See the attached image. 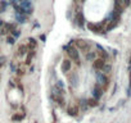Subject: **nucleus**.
I'll use <instances>...</instances> for the list:
<instances>
[{
  "instance_id": "nucleus-1",
  "label": "nucleus",
  "mask_w": 131,
  "mask_h": 123,
  "mask_svg": "<svg viewBox=\"0 0 131 123\" xmlns=\"http://www.w3.org/2000/svg\"><path fill=\"white\" fill-rule=\"evenodd\" d=\"M95 77H96V82L102 85L103 90L105 91L109 86V78L105 73H103L102 71H95Z\"/></svg>"
},
{
  "instance_id": "nucleus-2",
  "label": "nucleus",
  "mask_w": 131,
  "mask_h": 123,
  "mask_svg": "<svg viewBox=\"0 0 131 123\" xmlns=\"http://www.w3.org/2000/svg\"><path fill=\"white\" fill-rule=\"evenodd\" d=\"M67 53H68V56H70V59H71L72 61H75L77 66H81L80 51H79V49H77L76 46H70L68 50H67Z\"/></svg>"
},
{
  "instance_id": "nucleus-3",
  "label": "nucleus",
  "mask_w": 131,
  "mask_h": 123,
  "mask_svg": "<svg viewBox=\"0 0 131 123\" xmlns=\"http://www.w3.org/2000/svg\"><path fill=\"white\" fill-rule=\"evenodd\" d=\"M73 45L79 50H82L84 53H88L89 50H91V44L88 40H75V44Z\"/></svg>"
},
{
  "instance_id": "nucleus-4",
  "label": "nucleus",
  "mask_w": 131,
  "mask_h": 123,
  "mask_svg": "<svg viewBox=\"0 0 131 123\" xmlns=\"http://www.w3.org/2000/svg\"><path fill=\"white\" fill-rule=\"evenodd\" d=\"M18 3H19V5L23 8V10H25V13H26L27 16L32 14V12H34V7H32L31 0H18Z\"/></svg>"
},
{
  "instance_id": "nucleus-5",
  "label": "nucleus",
  "mask_w": 131,
  "mask_h": 123,
  "mask_svg": "<svg viewBox=\"0 0 131 123\" xmlns=\"http://www.w3.org/2000/svg\"><path fill=\"white\" fill-rule=\"evenodd\" d=\"M88 28H89V31H91L94 33H99V35H103L105 32V30L103 27V23H89Z\"/></svg>"
},
{
  "instance_id": "nucleus-6",
  "label": "nucleus",
  "mask_w": 131,
  "mask_h": 123,
  "mask_svg": "<svg viewBox=\"0 0 131 123\" xmlns=\"http://www.w3.org/2000/svg\"><path fill=\"white\" fill-rule=\"evenodd\" d=\"M91 94H93V97H94V99H96V100H100V97H102V96H103V94H104V90H103L102 85L96 82V83L93 86Z\"/></svg>"
},
{
  "instance_id": "nucleus-7",
  "label": "nucleus",
  "mask_w": 131,
  "mask_h": 123,
  "mask_svg": "<svg viewBox=\"0 0 131 123\" xmlns=\"http://www.w3.org/2000/svg\"><path fill=\"white\" fill-rule=\"evenodd\" d=\"M107 63V60H104L103 58H96L93 60V69L94 71H102L103 67L105 66Z\"/></svg>"
},
{
  "instance_id": "nucleus-8",
  "label": "nucleus",
  "mask_w": 131,
  "mask_h": 123,
  "mask_svg": "<svg viewBox=\"0 0 131 123\" xmlns=\"http://www.w3.org/2000/svg\"><path fill=\"white\" fill-rule=\"evenodd\" d=\"M60 68H62V72H63V73H68V72L72 69V60H71L70 58H68V59L62 60Z\"/></svg>"
},
{
  "instance_id": "nucleus-9",
  "label": "nucleus",
  "mask_w": 131,
  "mask_h": 123,
  "mask_svg": "<svg viewBox=\"0 0 131 123\" xmlns=\"http://www.w3.org/2000/svg\"><path fill=\"white\" fill-rule=\"evenodd\" d=\"M95 46H96V49H98L96 54H99V58H103L104 60H108L109 55H108V53L105 51V49H104V47H103L102 45H99V44H96Z\"/></svg>"
},
{
  "instance_id": "nucleus-10",
  "label": "nucleus",
  "mask_w": 131,
  "mask_h": 123,
  "mask_svg": "<svg viewBox=\"0 0 131 123\" xmlns=\"http://www.w3.org/2000/svg\"><path fill=\"white\" fill-rule=\"evenodd\" d=\"M51 99H53L54 101H57L59 106H62V108H64V106H66V100H64V96H63V95L51 94Z\"/></svg>"
},
{
  "instance_id": "nucleus-11",
  "label": "nucleus",
  "mask_w": 131,
  "mask_h": 123,
  "mask_svg": "<svg viewBox=\"0 0 131 123\" xmlns=\"http://www.w3.org/2000/svg\"><path fill=\"white\" fill-rule=\"evenodd\" d=\"M79 82H80V80H79V75L76 73V72H73L72 75H70V83H71V87H77L79 86Z\"/></svg>"
},
{
  "instance_id": "nucleus-12",
  "label": "nucleus",
  "mask_w": 131,
  "mask_h": 123,
  "mask_svg": "<svg viewBox=\"0 0 131 123\" xmlns=\"http://www.w3.org/2000/svg\"><path fill=\"white\" fill-rule=\"evenodd\" d=\"M76 23H77V26L80 27V28H84V26H85V18H84V14L81 13V12H77V14H76Z\"/></svg>"
},
{
  "instance_id": "nucleus-13",
  "label": "nucleus",
  "mask_w": 131,
  "mask_h": 123,
  "mask_svg": "<svg viewBox=\"0 0 131 123\" xmlns=\"http://www.w3.org/2000/svg\"><path fill=\"white\" fill-rule=\"evenodd\" d=\"M79 113H80V109H79L77 105H71V106L67 109V114H68L70 117H77Z\"/></svg>"
},
{
  "instance_id": "nucleus-14",
  "label": "nucleus",
  "mask_w": 131,
  "mask_h": 123,
  "mask_svg": "<svg viewBox=\"0 0 131 123\" xmlns=\"http://www.w3.org/2000/svg\"><path fill=\"white\" fill-rule=\"evenodd\" d=\"M27 53H28V47H27V45H19L18 46V50H17V55L18 56H21V58H23V56H26L27 55Z\"/></svg>"
},
{
  "instance_id": "nucleus-15",
  "label": "nucleus",
  "mask_w": 131,
  "mask_h": 123,
  "mask_svg": "<svg viewBox=\"0 0 131 123\" xmlns=\"http://www.w3.org/2000/svg\"><path fill=\"white\" fill-rule=\"evenodd\" d=\"M36 55V50H28L27 55H26V60H25V64L26 66H31V61L34 59V56Z\"/></svg>"
},
{
  "instance_id": "nucleus-16",
  "label": "nucleus",
  "mask_w": 131,
  "mask_h": 123,
  "mask_svg": "<svg viewBox=\"0 0 131 123\" xmlns=\"http://www.w3.org/2000/svg\"><path fill=\"white\" fill-rule=\"evenodd\" d=\"M27 47L28 50H36L37 49V41L34 37H28L27 39Z\"/></svg>"
},
{
  "instance_id": "nucleus-17",
  "label": "nucleus",
  "mask_w": 131,
  "mask_h": 123,
  "mask_svg": "<svg viewBox=\"0 0 131 123\" xmlns=\"http://www.w3.org/2000/svg\"><path fill=\"white\" fill-rule=\"evenodd\" d=\"M96 51L95 50H89L88 53H86V55H85V59L88 60V61H93L94 59H96Z\"/></svg>"
},
{
  "instance_id": "nucleus-18",
  "label": "nucleus",
  "mask_w": 131,
  "mask_h": 123,
  "mask_svg": "<svg viewBox=\"0 0 131 123\" xmlns=\"http://www.w3.org/2000/svg\"><path fill=\"white\" fill-rule=\"evenodd\" d=\"M25 117H26V113H14L13 115H12V120L13 122H22L23 119H25Z\"/></svg>"
},
{
  "instance_id": "nucleus-19",
  "label": "nucleus",
  "mask_w": 131,
  "mask_h": 123,
  "mask_svg": "<svg viewBox=\"0 0 131 123\" xmlns=\"http://www.w3.org/2000/svg\"><path fill=\"white\" fill-rule=\"evenodd\" d=\"M16 21L18 23H26L27 22V16L23 13H16Z\"/></svg>"
},
{
  "instance_id": "nucleus-20",
  "label": "nucleus",
  "mask_w": 131,
  "mask_h": 123,
  "mask_svg": "<svg viewBox=\"0 0 131 123\" xmlns=\"http://www.w3.org/2000/svg\"><path fill=\"white\" fill-rule=\"evenodd\" d=\"M88 106L89 108H96V106H99V100H96L94 97L88 99Z\"/></svg>"
},
{
  "instance_id": "nucleus-21",
  "label": "nucleus",
  "mask_w": 131,
  "mask_h": 123,
  "mask_svg": "<svg viewBox=\"0 0 131 123\" xmlns=\"http://www.w3.org/2000/svg\"><path fill=\"white\" fill-rule=\"evenodd\" d=\"M79 104H80V108L82 109V112H85V110L89 108V106H88V99H81Z\"/></svg>"
},
{
  "instance_id": "nucleus-22",
  "label": "nucleus",
  "mask_w": 131,
  "mask_h": 123,
  "mask_svg": "<svg viewBox=\"0 0 131 123\" xmlns=\"http://www.w3.org/2000/svg\"><path fill=\"white\" fill-rule=\"evenodd\" d=\"M102 72H103V73H105V75H109V73L112 72V66H111V64H107V63H105V66L103 67Z\"/></svg>"
},
{
  "instance_id": "nucleus-23",
  "label": "nucleus",
  "mask_w": 131,
  "mask_h": 123,
  "mask_svg": "<svg viewBox=\"0 0 131 123\" xmlns=\"http://www.w3.org/2000/svg\"><path fill=\"white\" fill-rule=\"evenodd\" d=\"M7 44H9V45H14V44H16V37L12 36V35H8V36H7Z\"/></svg>"
},
{
  "instance_id": "nucleus-24",
  "label": "nucleus",
  "mask_w": 131,
  "mask_h": 123,
  "mask_svg": "<svg viewBox=\"0 0 131 123\" xmlns=\"http://www.w3.org/2000/svg\"><path fill=\"white\" fill-rule=\"evenodd\" d=\"M7 2L5 0H2V2H0V13H4L5 12V9H7Z\"/></svg>"
},
{
  "instance_id": "nucleus-25",
  "label": "nucleus",
  "mask_w": 131,
  "mask_h": 123,
  "mask_svg": "<svg viewBox=\"0 0 131 123\" xmlns=\"http://www.w3.org/2000/svg\"><path fill=\"white\" fill-rule=\"evenodd\" d=\"M10 35H12V36H14L16 39H18V37L21 36V31H19L18 28H16V30H13V31L10 32Z\"/></svg>"
},
{
  "instance_id": "nucleus-26",
  "label": "nucleus",
  "mask_w": 131,
  "mask_h": 123,
  "mask_svg": "<svg viewBox=\"0 0 131 123\" xmlns=\"http://www.w3.org/2000/svg\"><path fill=\"white\" fill-rule=\"evenodd\" d=\"M55 87H58V89H60V90H64V82L63 81H60V80H58L57 81V83L54 85Z\"/></svg>"
},
{
  "instance_id": "nucleus-27",
  "label": "nucleus",
  "mask_w": 131,
  "mask_h": 123,
  "mask_svg": "<svg viewBox=\"0 0 131 123\" xmlns=\"http://www.w3.org/2000/svg\"><path fill=\"white\" fill-rule=\"evenodd\" d=\"M16 73H17L18 77H22V76L25 75V69H23V68H17V69H16Z\"/></svg>"
},
{
  "instance_id": "nucleus-28",
  "label": "nucleus",
  "mask_w": 131,
  "mask_h": 123,
  "mask_svg": "<svg viewBox=\"0 0 131 123\" xmlns=\"http://www.w3.org/2000/svg\"><path fill=\"white\" fill-rule=\"evenodd\" d=\"M5 61H7V58L5 56H0V68L5 64Z\"/></svg>"
},
{
  "instance_id": "nucleus-29",
  "label": "nucleus",
  "mask_w": 131,
  "mask_h": 123,
  "mask_svg": "<svg viewBox=\"0 0 131 123\" xmlns=\"http://www.w3.org/2000/svg\"><path fill=\"white\" fill-rule=\"evenodd\" d=\"M128 87L131 89V66H128Z\"/></svg>"
},
{
  "instance_id": "nucleus-30",
  "label": "nucleus",
  "mask_w": 131,
  "mask_h": 123,
  "mask_svg": "<svg viewBox=\"0 0 131 123\" xmlns=\"http://www.w3.org/2000/svg\"><path fill=\"white\" fill-rule=\"evenodd\" d=\"M16 69H17V67L14 66V63H13V61H10V72H16Z\"/></svg>"
},
{
  "instance_id": "nucleus-31",
  "label": "nucleus",
  "mask_w": 131,
  "mask_h": 123,
  "mask_svg": "<svg viewBox=\"0 0 131 123\" xmlns=\"http://www.w3.org/2000/svg\"><path fill=\"white\" fill-rule=\"evenodd\" d=\"M131 4V0H123V7L126 8V7H128Z\"/></svg>"
},
{
  "instance_id": "nucleus-32",
  "label": "nucleus",
  "mask_w": 131,
  "mask_h": 123,
  "mask_svg": "<svg viewBox=\"0 0 131 123\" xmlns=\"http://www.w3.org/2000/svg\"><path fill=\"white\" fill-rule=\"evenodd\" d=\"M4 24H5V22H4V21H3L2 18H0V30H2V28L4 27Z\"/></svg>"
},
{
  "instance_id": "nucleus-33",
  "label": "nucleus",
  "mask_w": 131,
  "mask_h": 123,
  "mask_svg": "<svg viewBox=\"0 0 131 123\" xmlns=\"http://www.w3.org/2000/svg\"><path fill=\"white\" fill-rule=\"evenodd\" d=\"M40 40H41V41L44 42V41L46 40V36H45V35H40Z\"/></svg>"
},
{
  "instance_id": "nucleus-34",
  "label": "nucleus",
  "mask_w": 131,
  "mask_h": 123,
  "mask_svg": "<svg viewBox=\"0 0 131 123\" xmlns=\"http://www.w3.org/2000/svg\"><path fill=\"white\" fill-rule=\"evenodd\" d=\"M127 97H131V89H127Z\"/></svg>"
},
{
  "instance_id": "nucleus-35",
  "label": "nucleus",
  "mask_w": 131,
  "mask_h": 123,
  "mask_svg": "<svg viewBox=\"0 0 131 123\" xmlns=\"http://www.w3.org/2000/svg\"><path fill=\"white\" fill-rule=\"evenodd\" d=\"M128 64L131 66V56H130V60H128Z\"/></svg>"
},
{
  "instance_id": "nucleus-36",
  "label": "nucleus",
  "mask_w": 131,
  "mask_h": 123,
  "mask_svg": "<svg viewBox=\"0 0 131 123\" xmlns=\"http://www.w3.org/2000/svg\"><path fill=\"white\" fill-rule=\"evenodd\" d=\"M0 80H2V76H0Z\"/></svg>"
}]
</instances>
